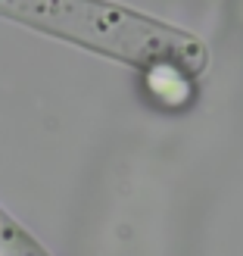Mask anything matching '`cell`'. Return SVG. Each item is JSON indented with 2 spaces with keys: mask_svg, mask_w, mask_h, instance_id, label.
I'll use <instances>...</instances> for the list:
<instances>
[{
  "mask_svg": "<svg viewBox=\"0 0 243 256\" xmlns=\"http://www.w3.org/2000/svg\"><path fill=\"white\" fill-rule=\"evenodd\" d=\"M0 12L150 69L194 75L206 60L190 34L100 0H0Z\"/></svg>",
  "mask_w": 243,
  "mask_h": 256,
  "instance_id": "obj_1",
  "label": "cell"
}]
</instances>
